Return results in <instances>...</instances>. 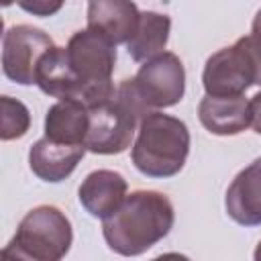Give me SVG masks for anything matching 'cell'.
I'll use <instances>...</instances> for the list:
<instances>
[{"label":"cell","mask_w":261,"mask_h":261,"mask_svg":"<svg viewBox=\"0 0 261 261\" xmlns=\"http://www.w3.org/2000/svg\"><path fill=\"white\" fill-rule=\"evenodd\" d=\"M88 27L90 31L108 39L114 47L128 43L139 27L141 10L137 4L126 0H94L88 4Z\"/></svg>","instance_id":"30bf717a"},{"label":"cell","mask_w":261,"mask_h":261,"mask_svg":"<svg viewBox=\"0 0 261 261\" xmlns=\"http://www.w3.org/2000/svg\"><path fill=\"white\" fill-rule=\"evenodd\" d=\"M133 86L149 112L175 106L186 94L184 63L175 53L163 51L139 67Z\"/></svg>","instance_id":"52a82bcc"},{"label":"cell","mask_w":261,"mask_h":261,"mask_svg":"<svg viewBox=\"0 0 261 261\" xmlns=\"http://www.w3.org/2000/svg\"><path fill=\"white\" fill-rule=\"evenodd\" d=\"M253 261H261V241L257 243V247L253 251Z\"/></svg>","instance_id":"603a6c76"},{"label":"cell","mask_w":261,"mask_h":261,"mask_svg":"<svg viewBox=\"0 0 261 261\" xmlns=\"http://www.w3.org/2000/svg\"><path fill=\"white\" fill-rule=\"evenodd\" d=\"M171 200L155 190L130 192L120 208L102 220V234L110 251L122 257H139L173 228Z\"/></svg>","instance_id":"6da1fadb"},{"label":"cell","mask_w":261,"mask_h":261,"mask_svg":"<svg viewBox=\"0 0 261 261\" xmlns=\"http://www.w3.org/2000/svg\"><path fill=\"white\" fill-rule=\"evenodd\" d=\"M126 190L128 184L122 173L112 169H96L82 179L77 188V200L90 216L106 220L120 208L128 196Z\"/></svg>","instance_id":"9c48e42d"},{"label":"cell","mask_w":261,"mask_h":261,"mask_svg":"<svg viewBox=\"0 0 261 261\" xmlns=\"http://www.w3.org/2000/svg\"><path fill=\"white\" fill-rule=\"evenodd\" d=\"M190 155L188 124L171 114L155 110L147 114L130 149L133 165L147 177L165 179L177 175Z\"/></svg>","instance_id":"7a4b0ae2"},{"label":"cell","mask_w":261,"mask_h":261,"mask_svg":"<svg viewBox=\"0 0 261 261\" xmlns=\"http://www.w3.org/2000/svg\"><path fill=\"white\" fill-rule=\"evenodd\" d=\"M257 82L259 67L247 37L237 39V43L230 47L218 49L204 63L202 86L206 90V96H243L251 86H257Z\"/></svg>","instance_id":"8992f818"},{"label":"cell","mask_w":261,"mask_h":261,"mask_svg":"<svg viewBox=\"0 0 261 261\" xmlns=\"http://www.w3.org/2000/svg\"><path fill=\"white\" fill-rule=\"evenodd\" d=\"M65 59L77 84L75 100L92 108L114 98L116 47L108 39L90 29L75 31L65 45Z\"/></svg>","instance_id":"3957f363"},{"label":"cell","mask_w":261,"mask_h":261,"mask_svg":"<svg viewBox=\"0 0 261 261\" xmlns=\"http://www.w3.org/2000/svg\"><path fill=\"white\" fill-rule=\"evenodd\" d=\"M198 118L208 133L218 137H230L251 126V106L245 96H204L198 104Z\"/></svg>","instance_id":"4fadbf2b"},{"label":"cell","mask_w":261,"mask_h":261,"mask_svg":"<svg viewBox=\"0 0 261 261\" xmlns=\"http://www.w3.org/2000/svg\"><path fill=\"white\" fill-rule=\"evenodd\" d=\"M151 261H192L190 257H186L184 253H163V255H157L155 259H151Z\"/></svg>","instance_id":"44dd1931"},{"label":"cell","mask_w":261,"mask_h":261,"mask_svg":"<svg viewBox=\"0 0 261 261\" xmlns=\"http://www.w3.org/2000/svg\"><path fill=\"white\" fill-rule=\"evenodd\" d=\"M90 126L88 106L80 100H57L45 114V137L61 145L84 147Z\"/></svg>","instance_id":"5bb4252c"},{"label":"cell","mask_w":261,"mask_h":261,"mask_svg":"<svg viewBox=\"0 0 261 261\" xmlns=\"http://www.w3.org/2000/svg\"><path fill=\"white\" fill-rule=\"evenodd\" d=\"M39 90L57 100H75L77 98V84L65 59V47H53L37 67V82Z\"/></svg>","instance_id":"2e32d148"},{"label":"cell","mask_w":261,"mask_h":261,"mask_svg":"<svg viewBox=\"0 0 261 261\" xmlns=\"http://www.w3.org/2000/svg\"><path fill=\"white\" fill-rule=\"evenodd\" d=\"M88 112L90 126L84 147L96 155H118L126 151L141 120L147 116V110L135 94L128 77L116 86L114 98L88 108Z\"/></svg>","instance_id":"277c9868"},{"label":"cell","mask_w":261,"mask_h":261,"mask_svg":"<svg viewBox=\"0 0 261 261\" xmlns=\"http://www.w3.org/2000/svg\"><path fill=\"white\" fill-rule=\"evenodd\" d=\"M224 210L241 226L261 224V157L234 175L224 196Z\"/></svg>","instance_id":"8fae6325"},{"label":"cell","mask_w":261,"mask_h":261,"mask_svg":"<svg viewBox=\"0 0 261 261\" xmlns=\"http://www.w3.org/2000/svg\"><path fill=\"white\" fill-rule=\"evenodd\" d=\"M22 10L35 16H53L57 10H61V2H49V0H33V2H18Z\"/></svg>","instance_id":"ac0fdd59"},{"label":"cell","mask_w":261,"mask_h":261,"mask_svg":"<svg viewBox=\"0 0 261 261\" xmlns=\"http://www.w3.org/2000/svg\"><path fill=\"white\" fill-rule=\"evenodd\" d=\"M29 128H31L29 108L12 96H2L0 98V139L2 141L20 139L29 133Z\"/></svg>","instance_id":"e0dca14e"},{"label":"cell","mask_w":261,"mask_h":261,"mask_svg":"<svg viewBox=\"0 0 261 261\" xmlns=\"http://www.w3.org/2000/svg\"><path fill=\"white\" fill-rule=\"evenodd\" d=\"M84 155H86V147L61 145L43 137L35 141L29 149V167L39 179L49 184H59L73 173V169L84 159Z\"/></svg>","instance_id":"7c38bea8"},{"label":"cell","mask_w":261,"mask_h":261,"mask_svg":"<svg viewBox=\"0 0 261 261\" xmlns=\"http://www.w3.org/2000/svg\"><path fill=\"white\" fill-rule=\"evenodd\" d=\"M249 106H251V126L257 135H261V92H257L249 100Z\"/></svg>","instance_id":"d6986e66"},{"label":"cell","mask_w":261,"mask_h":261,"mask_svg":"<svg viewBox=\"0 0 261 261\" xmlns=\"http://www.w3.org/2000/svg\"><path fill=\"white\" fill-rule=\"evenodd\" d=\"M0 261H27V259H22L20 255H16L12 249L4 247V249H2V255H0Z\"/></svg>","instance_id":"7402d4cb"},{"label":"cell","mask_w":261,"mask_h":261,"mask_svg":"<svg viewBox=\"0 0 261 261\" xmlns=\"http://www.w3.org/2000/svg\"><path fill=\"white\" fill-rule=\"evenodd\" d=\"M55 47L53 39L37 27L14 24L2 37V71L18 86H33L37 82V67L41 59Z\"/></svg>","instance_id":"ba28073f"},{"label":"cell","mask_w":261,"mask_h":261,"mask_svg":"<svg viewBox=\"0 0 261 261\" xmlns=\"http://www.w3.org/2000/svg\"><path fill=\"white\" fill-rule=\"evenodd\" d=\"M251 41L255 43V47H259L261 49V8L257 10V14H255V18H253V24H251Z\"/></svg>","instance_id":"ffe728a7"},{"label":"cell","mask_w":261,"mask_h":261,"mask_svg":"<svg viewBox=\"0 0 261 261\" xmlns=\"http://www.w3.org/2000/svg\"><path fill=\"white\" fill-rule=\"evenodd\" d=\"M73 243L69 218L49 204L29 210L6 245L27 261H61Z\"/></svg>","instance_id":"5b68a950"},{"label":"cell","mask_w":261,"mask_h":261,"mask_svg":"<svg viewBox=\"0 0 261 261\" xmlns=\"http://www.w3.org/2000/svg\"><path fill=\"white\" fill-rule=\"evenodd\" d=\"M171 31V18L161 12L145 10L141 12L139 27L133 39L126 43V53L135 61H149L163 53Z\"/></svg>","instance_id":"9a60e30c"}]
</instances>
